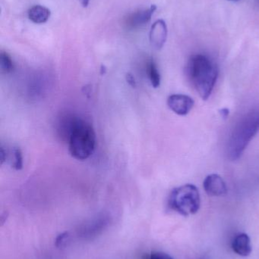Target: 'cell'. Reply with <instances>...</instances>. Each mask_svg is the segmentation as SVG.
Returning <instances> with one entry per match:
<instances>
[{"label":"cell","mask_w":259,"mask_h":259,"mask_svg":"<svg viewBox=\"0 0 259 259\" xmlns=\"http://www.w3.org/2000/svg\"><path fill=\"white\" fill-rule=\"evenodd\" d=\"M259 131V108L245 114L236 124L228 142L227 153L231 161L239 159Z\"/></svg>","instance_id":"7a4b0ae2"},{"label":"cell","mask_w":259,"mask_h":259,"mask_svg":"<svg viewBox=\"0 0 259 259\" xmlns=\"http://www.w3.org/2000/svg\"><path fill=\"white\" fill-rule=\"evenodd\" d=\"M149 259H173L168 254L162 252H154L151 254Z\"/></svg>","instance_id":"e0dca14e"},{"label":"cell","mask_w":259,"mask_h":259,"mask_svg":"<svg viewBox=\"0 0 259 259\" xmlns=\"http://www.w3.org/2000/svg\"><path fill=\"white\" fill-rule=\"evenodd\" d=\"M221 112V115L222 116L225 117V118H226V117L228 116V115H229V110H228V109H222Z\"/></svg>","instance_id":"ffe728a7"},{"label":"cell","mask_w":259,"mask_h":259,"mask_svg":"<svg viewBox=\"0 0 259 259\" xmlns=\"http://www.w3.org/2000/svg\"><path fill=\"white\" fill-rule=\"evenodd\" d=\"M108 222L109 221H108L107 217L104 215L94 219L93 222H91V223L88 224L85 228H84V237H91L97 235L107 226Z\"/></svg>","instance_id":"8fae6325"},{"label":"cell","mask_w":259,"mask_h":259,"mask_svg":"<svg viewBox=\"0 0 259 259\" xmlns=\"http://www.w3.org/2000/svg\"><path fill=\"white\" fill-rule=\"evenodd\" d=\"M126 80H127L128 83H129V84L130 85V86L133 87V88H135V78H134L133 76L132 75V74H128L127 75H126Z\"/></svg>","instance_id":"ac0fdd59"},{"label":"cell","mask_w":259,"mask_h":259,"mask_svg":"<svg viewBox=\"0 0 259 259\" xmlns=\"http://www.w3.org/2000/svg\"><path fill=\"white\" fill-rule=\"evenodd\" d=\"M232 249L235 253L240 256H249L252 251L249 236L246 234H238L233 240Z\"/></svg>","instance_id":"30bf717a"},{"label":"cell","mask_w":259,"mask_h":259,"mask_svg":"<svg viewBox=\"0 0 259 259\" xmlns=\"http://www.w3.org/2000/svg\"><path fill=\"white\" fill-rule=\"evenodd\" d=\"M168 205L172 210L186 217L196 214L201 206L199 189L193 184L173 189L169 196Z\"/></svg>","instance_id":"277c9868"},{"label":"cell","mask_w":259,"mask_h":259,"mask_svg":"<svg viewBox=\"0 0 259 259\" xmlns=\"http://www.w3.org/2000/svg\"><path fill=\"white\" fill-rule=\"evenodd\" d=\"M157 6L152 5L145 10L138 11L128 15L126 18V24L129 28L135 29L147 24L151 21L152 15L156 11Z\"/></svg>","instance_id":"9c48e42d"},{"label":"cell","mask_w":259,"mask_h":259,"mask_svg":"<svg viewBox=\"0 0 259 259\" xmlns=\"http://www.w3.org/2000/svg\"><path fill=\"white\" fill-rule=\"evenodd\" d=\"M186 72L201 98L208 100L218 77V68L215 62L205 55H193L187 62Z\"/></svg>","instance_id":"6da1fadb"},{"label":"cell","mask_w":259,"mask_h":259,"mask_svg":"<svg viewBox=\"0 0 259 259\" xmlns=\"http://www.w3.org/2000/svg\"><path fill=\"white\" fill-rule=\"evenodd\" d=\"M194 105L193 99L184 94H173L167 99V106L170 110L180 116L190 113Z\"/></svg>","instance_id":"5b68a950"},{"label":"cell","mask_w":259,"mask_h":259,"mask_svg":"<svg viewBox=\"0 0 259 259\" xmlns=\"http://www.w3.org/2000/svg\"><path fill=\"white\" fill-rule=\"evenodd\" d=\"M147 74L151 84L154 88H159L161 85V74L158 71L156 63L153 59H151L147 65Z\"/></svg>","instance_id":"4fadbf2b"},{"label":"cell","mask_w":259,"mask_h":259,"mask_svg":"<svg viewBox=\"0 0 259 259\" xmlns=\"http://www.w3.org/2000/svg\"><path fill=\"white\" fill-rule=\"evenodd\" d=\"M67 143L73 158L79 161L88 159L95 150L96 134L92 125L79 117Z\"/></svg>","instance_id":"3957f363"},{"label":"cell","mask_w":259,"mask_h":259,"mask_svg":"<svg viewBox=\"0 0 259 259\" xmlns=\"http://www.w3.org/2000/svg\"><path fill=\"white\" fill-rule=\"evenodd\" d=\"M12 155V167L16 170H21L23 168V155L21 149L18 147L14 148Z\"/></svg>","instance_id":"9a60e30c"},{"label":"cell","mask_w":259,"mask_h":259,"mask_svg":"<svg viewBox=\"0 0 259 259\" xmlns=\"http://www.w3.org/2000/svg\"><path fill=\"white\" fill-rule=\"evenodd\" d=\"M69 239L68 232H64L59 234L56 239V246L58 248L63 247Z\"/></svg>","instance_id":"2e32d148"},{"label":"cell","mask_w":259,"mask_h":259,"mask_svg":"<svg viewBox=\"0 0 259 259\" xmlns=\"http://www.w3.org/2000/svg\"><path fill=\"white\" fill-rule=\"evenodd\" d=\"M167 38V27L164 20L155 21L150 31V42L152 47L156 50H161Z\"/></svg>","instance_id":"ba28073f"},{"label":"cell","mask_w":259,"mask_h":259,"mask_svg":"<svg viewBox=\"0 0 259 259\" xmlns=\"http://www.w3.org/2000/svg\"><path fill=\"white\" fill-rule=\"evenodd\" d=\"M0 65L5 73L12 72L14 70V63L11 56L6 52H2L0 54Z\"/></svg>","instance_id":"5bb4252c"},{"label":"cell","mask_w":259,"mask_h":259,"mask_svg":"<svg viewBox=\"0 0 259 259\" xmlns=\"http://www.w3.org/2000/svg\"><path fill=\"white\" fill-rule=\"evenodd\" d=\"M229 1L237 2V1H240V0H229Z\"/></svg>","instance_id":"44dd1931"},{"label":"cell","mask_w":259,"mask_h":259,"mask_svg":"<svg viewBox=\"0 0 259 259\" xmlns=\"http://www.w3.org/2000/svg\"><path fill=\"white\" fill-rule=\"evenodd\" d=\"M79 117L72 113L62 114L56 122V133L62 141H68Z\"/></svg>","instance_id":"52a82bcc"},{"label":"cell","mask_w":259,"mask_h":259,"mask_svg":"<svg viewBox=\"0 0 259 259\" xmlns=\"http://www.w3.org/2000/svg\"><path fill=\"white\" fill-rule=\"evenodd\" d=\"M51 12L47 8L42 6H34L28 11V18L35 24H44L50 18Z\"/></svg>","instance_id":"7c38bea8"},{"label":"cell","mask_w":259,"mask_h":259,"mask_svg":"<svg viewBox=\"0 0 259 259\" xmlns=\"http://www.w3.org/2000/svg\"><path fill=\"white\" fill-rule=\"evenodd\" d=\"M203 187L210 196H223L228 193L226 183L221 177L216 174L208 175L203 182Z\"/></svg>","instance_id":"8992f818"},{"label":"cell","mask_w":259,"mask_h":259,"mask_svg":"<svg viewBox=\"0 0 259 259\" xmlns=\"http://www.w3.org/2000/svg\"><path fill=\"white\" fill-rule=\"evenodd\" d=\"M90 0H80L81 4L84 8L88 7Z\"/></svg>","instance_id":"d6986e66"}]
</instances>
